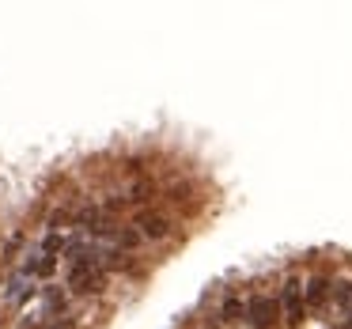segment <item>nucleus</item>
<instances>
[{"mask_svg": "<svg viewBox=\"0 0 352 329\" xmlns=\"http://www.w3.org/2000/svg\"><path fill=\"white\" fill-rule=\"evenodd\" d=\"M102 284H107V269L99 265V258L72 253V261H69V291L72 295H95V291H102Z\"/></svg>", "mask_w": 352, "mask_h": 329, "instance_id": "obj_1", "label": "nucleus"}, {"mask_svg": "<svg viewBox=\"0 0 352 329\" xmlns=\"http://www.w3.org/2000/svg\"><path fill=\"white\" fill-rule=\"evenodd\" d=\"M280 318L288 321L292 329L303 326V318H307V284L299 280V276H288L284 288H280Z\"/></svg>", "mask_w": 352, "mask_h": 329, "instance_id": "obj_2", "label": "nucleus"}, {"mask_svg": "<svg viewBox=\"0 0 352 329\" xmlns=\"http://www.w3.org/2000/svg\"><path fill=\"white\" fill-rule=\"evenodd\" d=\"M276 318H280V299H273V295H254L250 303H246V321H250L254 329H273Z\"/></svg>", "mask_w": 352, "mask_h": 329, "instance_id": "obj_3", "label": "nucleus"}, {"mask_svg": "<svg viewBox=\"0 0 352 329\" xmlns=\"http://www.w3.org/2000/svg\"><path fill=\"white\" fill-rule=\"evenodd\" d=\"M333 299V280L329 276H311L307 280V310H326Z\"/></svg>", "mask_w": 352, "mask_h": 329, "instance_id": "obj_4", "label": "nucleus"}, {"mask_svg": "<svg viewBox=\"0 0 352 329\" xmlns=\"http://www.w3.org/2000/svg\"><path fill=\"white\" fill-rule=\"evenodd\" d=\"M133 227H137L144 238H152V242H160V238H167V235H170V220H167L163 212H140Z\"/></svg>", "mask_w": 352, "mask_h": 329, "instance_id": "obj_5", "label": "nucleus"}, {"mask_svg": "<svg viewBox=\"0 0 352 329\" xmlns=\"http://www.w3.org/2000/svg\"><path fill=\"white\" fill-rule=\"evenodd\" d=\"M220 318L223 321H243L246 318V303L239 295H228V299H223V306H220Z\"/></svg>", "mask_w": 352, "mask_h": 329, "instance_id": "obj_6", "label": "nucleus"}, {"mask_svg": "<svg viewBox=\"0 0 352 329\" xmlns=\"http://www.w3.org/2000/svg\"><path fill=\"white\" fill-rule=\"evenodd\" d=\"M140 242H148V238L140 235L137 227H122V231L114 235V246H118V250H137Z\"/></svg>", "mask_w": 352, "mask_h": 329, "instance_id": "obj_7", "label": "nucleus"}, {"mask_svg": "<svg viewBox=\"0 0 352 329\" xmlns=\"http://www.w3.org/2000/svg\"><path fill=\"white\" fill-rule=\"evenodd\" d=\"M329 303H333L337 310L349 314V310H352V284H349V280H337V284H333V299H329Z\"/></svg>", "mask_w": 352, "mask_h": 329, "instance_id": "obj_8", "label": "nucleus"}]
</instances>
